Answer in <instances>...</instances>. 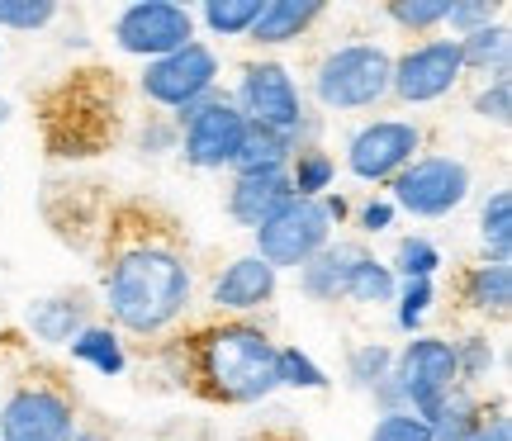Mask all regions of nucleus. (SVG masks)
<instances>
[{
    "mask_svg": "<svg viewBox=\"0 0 512 441\" xmlns=\"http://www.w3.org/2000/svg\"><path fill=\"white\" fill-rule=\"evenodd\" d=\"M290 157H294V133L266 129V124H247L233 166H238V176H247V171H280Z\"/></svg>",
    "mask_w": 512,
    "mask_h": 441,
    "instance_id": "18",
    "label": "nucleus"
},
{
    "mask_svg": "<svg viewBox=\"0 0 512 441\" xmlns=\"http://www.w3.org/2000/svg\"><path fill=\"white\" fill-rule=\"evenodd\" d=\"M57 19L53 0H0V29H43Z\"/></svg>",
    "mask_w": 512,
    "mask_h": 441,
    "instance_id": "31",
    "label": "nucleus"
},
{
    "mask_svg": "<svg viewBox=\"0 0 512 441\" xmlns=\"http://www.w3.org/2000/svg\"><path fill=\"white\" fill-rule=\"evenodd\" d=\"M446 24H451L460 38H470V34H479V29L498 24V5H489V0H470V5H456V0H451V10H446Z\"/></svg>",
    "mask_w": 512,
    "mask_h": 441,
    "instance_id": "33",
    "label": "nucleus"
},
{
    "mask_svg": "<svg viewBox=\"0 0 512 441\" xmlns=\"http://www.w3.org/2000/svg\"><path fill=\"white\" fill-rule=\"evenodd\" d=\"M456 43H460V67H479V72L494 67V76H508V29L503 24H489V29L456 38Z\"/></svg>",
    "mask_w": 512,
    "mask_h": 441,
    "instance_id": "21",
    "label": "nucleus"
},
{
    "mask_svg": "<svg viewBox=\"0 0 512 441\" xmlns=\"http://www.w3.org/2000/svg\"><path fill=\"white\" fill-rule=\"evenodd\" d=\"M72 441H100L95 432H72Z\"/></svg>",
    "mask_w": 512,
    "mask_h": 441,
    "instance_id": "42",
    "label": "nucleus"
},
{
    "mask_svg": "<svg viewBox=\"0 0 512 441\" xmlns=\"http://www.w3.org/2000/svg\"><path fill=\"white\" fill-rule=\"evenodd\" d=\"M465 294H470V304L484 309V313H508V304H512V271L508 266L484 261V266H475V276H470Z\"/></svg>",
    "mask_w": 512,
    "mask_h": 441,
    "instance_id": "22",
    "label": "nucleus"
},
{
    "mask_svg": "<svg viewBox=\"0 0 512 441\" xmlns=\"http://www.w3.org/2000/svg\"><path fill=\"white\" fill-rule=\"evenodd\" d=\"M114 38H119L124 53L157 62V57L195 43V15L185 5H171V0H138L114 19Z\"/></svg>",
    "mask_w": 512,
    "mask_h": 441,
    "instance_id": "8",
    "label": "nucleus"
},
{
    "mask_svg": "<svg viewBox=\"0 0 512 441\" xmlns=\"http://www.w3.org/2000/svg\"><path fill=\"white\" fill-rule=\"evenodd\" d=\"M422 133L413 124H399V119H380V124H366V129L351 138L347 147V166L361 176V181H389L399 176L403 166L413 162Z\"/></svg>",
    "mask_w": 512,
    "mask_h": 441,
    "instance_id": "12",
    "label": "nucleus"
},
{
    "mask_svg": "<svg viewBox=\"0 0 512 441\" xmlns=\"http://www.w3.org/2000/svg\"><path fill=\"white\" fill-rule=\"evenodd\" d=\"M394 294H399V280H394V271L380 266L375 257H366L356 271H351L347 299H356V304H394Z\"/></svg>",
    "mask_w": 512,
    "mask_h": 441,
    "instance_id": "24",
    "label": "nucleus"
},
{
    "mask_svg": "<svg viewBox=\"0 0 512 441\" xmlns=\"http://www.w3.org/2000/svg\"><path fill=\"white\" fill-rule=\"evenodd\" d=\"M72 404L53 389H19L0 413V441H72Z\"/></svg>",
    "mask_w": 512,
    "mask_h": 441,
    "instance_id": "13",
    "label": "nucleus"
},
{
    "mask_svg": "<svg viewBox=\"0 0 512 441\" xmlns=\"http://www.w3.org/2000/svg\"><path fill=\"white\" fill-rule=\"evenodd\" d=\"M370 252L356 247V242H328L318 257H309L299 266V290L309 299H347V285H351V271L366 261Z\"/></svg>",
    "mask_w": 512,
    "mask_h": 441,
    "instance_id": "15",
    "label": "nucleus"
},
{
    "mask_svg": "<svg viewBox=\"0 0 512 441\" xmlns=\"http://www.w3.org/2000/svg\"><path fill=\"white\" fill-rule=\"evenodd\" d=\"M475 427H479V408L470 404V399H456V394H451L446 408L432 418V441H465Z\"/></svg>",
    "mask_w": 512,
    "mask_h": 441,
    "instance_id": "29",
    "label": "nucleus"
},
{
    "mask_svg": "<svg viewBox=\"0 0 512 441\" xmlns=\"http://www.w3.org/2000/svg\"><path fill=\"white\" fill-rule=\"evenodd\" d=\"M0 124H10V100H0Z\"/></svg>",
    "mask_w": 512,
    "mask_h": 441,
    "instance_id": "41",
    "label": "nucleus"
},
{
    "mask_svg": "<svg viewBox=\"0 0 512 441\" xmlns=\"http://www.w3.org/2000/svg\"><path fill=\"white\" fill-rule=\"evenodd\" d=\"M285 200H294L290 171H285V166H280V171H247V176H238L233 195H228V214H233L242 228L256 233Z\"/></svg>",
    "mask_w": 512,
    "mask_h": 441,
    "instance_id": "14",
    "label": "nucleus"
},
{
    "mask_svg": "<svg viewBox=\"0 0 512 441\" xmlns=\"http://www.w3.org/2000/svg\"><path fill=\"white\" fill-rule=\"evenodd\" d=\"M143 143H152V147H171V133H166V129H152V133L143 138Z\"/></svg>",
    "mask_w": 512,
    "mask_h": 441,
    "instance_id": "40",
    "label": "nucleus"
},
{
    "mask_svg": "<svg viewBox=\"0 0 512 441\" xmlns=\"http://www.w3.org/2000/svg\"><path fill=\"white\" fill-rule=\"evenodd\" d=\"M460 43L456 38H432L413 53H403L389 72V91L408 100V105H427V100H441L460 81Z\"/></svg>",
    "mask_w": 512,
    "mask_h": 441,
    "instance_id": "11",
    "label": "nucleus"
},
{
    "mask_svg": "<svg viewBox=\"0 0 512 441\" xmlns=\"http://www.w3.org/2000/svg\"><path fill=\"white\" fill-rule=\"evenodd\" d=\"M275 380H280V385H290V389H328L323 366H313L299 347L275 351Z\"/></svg>",
    "mask_w": 512,
    "mask_h": 441,
    "instance_id": "27",
    "label": "nucleus"
},
{
    "mask_svg": "<svg viewBox=\"0 0 512 441\" xmlns=\"http://www.w3.org/2000/svg\"><path fill=\"white\" fill-rule=\"evenodd\" d=\"M176 124L185 129V162L200 166V171L233 166L242 129H247V119L238 114V105L223 100V95H204L195 105H185V110L176 114Z\"/></svg>",
    "mask_w": 512,
    "mask_h": 441,
    "instance_id": "6",
    "label": "nucleus"
},
{
    "mask_svg": "<svg viewBox=\"0 0 512 441\" xmlns=\"http://www.w3.org/2000/svg\"><path fill=\"white\" fill-rule=\"evenodd\" d=\"M275 294V271L256 257H238L219 280H214V304L219 309H256Z\"/></svg>",
    "mask_w": 512,
    "mask_h": 441,
    "instance_id": "16",
    "label": "nucleus"
},
{
    "mask_svg": "<svg viewBox=\"0 0 512 441\" xmlns=\"http://www.w3.org/2000/svg\"><path fill=\"white\" fill-rule=\"evenodd\" d=\"M479 238H484V252L494 266H508L512 257V195L508 190H494L484 214H479Z\"/></svg>",
    "mask_w": 512,
    "mask_h": 441,
    "instance_id": "20",
    "label": "nucleus"
},
{
    "mask_svg": "<svg viewBox=\"0 0 512 441\" xmlns=\"http://www.w3.org/2000/svg\"><path fill=\"white\" fill-rule=\"evenodd\" d=\"M475 110H479V119H489V124H508L512 119V81L508 76H498L489 91H479Z\"/></svg>",
    "mask_w": 512,
    "mask_h": 441,
    "instance_id": "37",
    "label": "nucleus"
},
{
    "mask_svg": "<svg viewBox=\"0 0 512 441\" xmlns=\"http://www.w3.org/2000/svg\"><path fill=\"white\" fill-rule=\"evenodd\" d=\"M470 195V166L456 157H418L394 176V204L418 214V219H441L460 209Z\"/></svg>",
    "mask_w": 512,
    "mask_h": 441,
    "instance_id": "7",
    "label": "nucleus"
},
{
    "mask_svg": "<svg viewBox=\"0 0 512 441\" xmlns=\"http://www.w3.org/2000/svg\"><path fill=\"white\" fill-rule=\"evenodd\" d=\"M389 223H394V204L370 200L366 209H361V228H370V233H380V228H389Z\"/></svg>",
    "mask_w": 512,
    "mask_h": 441,
    "instance_id": "38",
    "label": "nucleus"
},
{
    "mask_svg": "<svg viewBox=\"0 0 512 441\" xmlns=\"http://www.w3.org/2000/svg\"><path fill=\"white\" fill-rule=\"evenodd\" d=\"M332 157L328 152H313V147H304L299 157H294V171H290V190L299 195V200H323V190L332 185Z\"/></svg>",
    "mask_w": 512,
    "mask_h": 441,
    "instance_id": "25",
    "label": "nucleus"
},
{
    "mask_svg": "<svg viewBox=\"0 0 512 441\" xmlns=\"http://www.w3.org/2000/svg\"><path fill=\"white\" fill-rule=\"evenodd\" d=\"M0 57H5V48H0Z\"/></svg>",
    "mask_w": 512,
    "mask_h": 441,
    "instance_id": "43",
    "label": "nucleus"
},
{
    "mask_svg": "<svg viewBox=\"0 0 512 441\" xmlns=\"http://www.w3.org/2000/svg\"><path fill=\"white\" fill-rule=\"evenodd\" d=\"M323 15V0H261V15L252 19V29L242 38L252 43H290Z\"/></svg>",
    "mask_w": 512,
    "mask_h": 441,
    "instance_id": "17",
    "label": "nucleus"
},
{
    "mask_svg": "<svg viewBox=\"0 0 512 441\" xmlns=\"http://www.w3.org/2000/svg\"><path fill=\"white\" fill-rule=\"evenodd\" d=\"M214 81H219V57L209 53L204 43H185L176 53L147 62L143 72V91L147 100H157L166 110H185L204 95H214Z\"/></svg>",
    "mask_w": 512,
    "mask_h": 441,
    "instance_id": "9",
    "label": "nucleus"
},
{
    "mask_svg": "<svg viewBox=\"0 0 512 441\" xmlns=\"http://www.w3.org/2000/svg\"><path fill=\"white\" fill-rule=\"evenodd\" d=\"M370 441H432V427L418 423L413 413H384L375 432H370Z\"/></svg>",
    "mask_w": 512,
    "mask_h": 441,
    "instance_id": "35",
    "label": "nucleus"
},
{
    "mask_svg": "<svg viewBox=\"0 0 512 441\" xmlns=\"http://www.w3.org/2000/svg\"><path fill=\"white\" fill-rule=\"evenodd\" d=\"M389 370H394V351L380 347V342L351 351V380H356L361 389L384 385V380H389Z\"/></svg>",
    "mask_w": 512,
    "mask_h": 441,
    "instance_id": "30",
    "label": "nucleus"
},
{
    "mask_svg": "<svg viewBox=\"0 0 512 441\" xmlns=\"http://www.w3.org/2000/svg\"><path fill=\"white\" fill-rule=\"evenodd\" d=\"M332 238V223L323 214V200H285L271 219L256 228V257L266 261L271 271L280 266H304L309 257H318Z\"/></svg>",
    "mask_w": 512,
    "mask_h": 441,
    "instance_id": "5",
    "label": "nucleus"
},
{
    "mask_svg": "<svg viewBox=\"0 0 512 441\" xmlns=\"http://www.w3.org/2000/svg\"><path fill=\"white\" fill-rule=\"evenodd\" d=\"M389 72L394 62L384 48L375 43H351V48H337V53L318 67L313 76V91L328 110H370L375 100L389 95Z\"/></svg>",
    "mask_w": 512,
    "mask_h": 441,
    "instance_id": "3",
    "label": "nucleus"
},
{
    "mask_svg": "<svg viewBox=\"0 0 512 441\" xmlns=\"http://www.w3.org/2000/svg\"><path fill=\"white\" fill-rule=\"evenodd\" d=\"M465 441H512V427H508V418H494V423H479Z\"/></svg>",
    "mask_w": 512,
    "mask_h": 441,
    "instance_id": "39",
    "label": "nucleus"
},
{
    "mask_svg": "<svg viewBox=\"0 0 512 441\" xmlns=\"http://www.w3.org/2000/svg\"><path fill=\"white\" fill-rule=\"evenodd\" d=\"M394 299H399V328L413 332L422 323L427 304H432V280H403V290Z\"/></svg>",
    "mask_w": 512,
    "mask_h": 441,
    "instance_id": "34",
    "label": "nucleus"
},
{
    "mask_svg": "<svg viewBox=\"0 0 512 441\" xmlns=\"http://www.w3.org/2000/svg\"><path fill=\"white\" fill-rule=\"evenodd\" d=\"M446 10H451V0H394L389 19L403 29H437L446 24Z\"/></svg>",
    "mask_w": 512,
    "mask_h": 441,
    "instance_id": "32",
    "label": "nucleus"
},
{
    "mask_svg": "<svg viewBox=\"0 0 512 441\" xmlns=\"http://www.w3.org/2000/svg\"><path fill=\"white\" fill-rule=\"evenodd\" d=\"M403 394V408L418 418V423L432 427L446 399L456 394V347L441 342V337H413L399 356V370L389 375Z\"/></svg>",
    "mask_w": 512,
    "mask_h": 441,
    "instance_id": "4",
    "label": "nucleus"
},
{
    "mask_svg": "<svg viewBox=\"0 0 512 441\" xmlns=\"http://www.w3.org/2000/svg\"><path fill=\"white\" fill-rule=\"evenodd\" d=\"M256 15H261V0H209L204 5V24L223 38H242Z\"/></svg>",
    "mask_w": 512,
    "mask_h": 441,
    "instance_id": "26",
    "label": "nucleus"
},
{
    "mask_svg": "<svg viewBox=\"0 0 512 441\" xmlns=\"http://www.w3.org/2000/svg\"><path fill=\"white\" fill-rule=\"evenodd\" d=\"M72 356L86 361V366H95L100 375H119V370H124V347H119V337H114L110 328H86L72 342Z\"/></svg>",
    "mask_w": 512,
    "mask_h": 441,
    "instance_id": "23",
    "label": "nucleus"
},
{
    "mask_svg": "<svg viewBox=\"0 0 512 441\" xmlns=\"http://www.w3.org/2000/svg\"><path fill=\"white\" fill-rule=\"evenodd\" d=\"M190 304V271L166 247H133L110 271V313L128 332H162Z\"/></svg>",
    "mask_w": 512,
    "mask_h": 441,
    "instance_id": "1",
    "label": "nucleus"
},
{
    "mask_svg": "<svg viewBox=\"0 0 512 441\" xmlns=\"http://www.w3.org/2000/svg\"><path fill=\"white\" fill-rule=\"evenodd\" d=\"M275 351L266 332L233 323V328L209 332L204 342V375L214 380L223 399H238V404H256L266 399L271 389H280L275 380Z\"/></svg>",
    "mask_w": 512,
    "mask_h": 441,
    "instance_id": "2",
    "label": "nucleus"
},
{
    "mask_svg": "<svg viewBox=\"0 0 512 441\" xmlns=\"http://www.w3.org/2000/svg\"><path fill=\"white\" fill-rule=\"evenodd\" d=\"M238 114L247 124H266L280 133H299L304 129V100L294 91L290 72L280 62H252L238 81Z\"/></svg>",
    "mask_w": 512,
    "mask_h": 441,
    "instance_id": "10",
    "label": "nucleus"
},
{
    "mask_svg": "<svg viewBox=\"0 0 512 441\" xmlns=\"http://www.w3.org/2000/svg\"><path fill=\"white\" fill-rule=\"evenodd\" d=\"M437 266H441V252L432 247V242H427V238H403L389 271H399L403 280H432V271H437Z\"/></svg>",
    "mask_w": 512,
    "mask_h": 441,
    "instance_id": "28",
    "label": "nucleus"
},
{
    "mask_svg": "<svg viewBox=\"0 0 512 441\" xmlns=\"http://www.w3.org/2000/svg\"><path fill=\"white\" fill-rule=\"evenodd\" d=\"M29 328L43 337V342H67L72 347L76 337L86 332V313L76 299H43L29 309Z\"/></svg>",
    "mask_w": 512,
    "mask_h": 441,
    "instance_id": "19",
    "label": "nucleus"
},
{
    "mask_svg": "<svg viewBox=\"0 0 512 441\" xmlns=\"http://www.w3.org/2000/svg\"><path fill=\"white\" fill-rule=\"evenodd\" d=\"M494 366V347L484 342V337H465L456 347V375L460 380H484Z\"/></svg>",
    "mask_w": 512,
    "mask_h": 441,
    "instance_id": "36",
    "label": "nucleus"
}]
</instances>
